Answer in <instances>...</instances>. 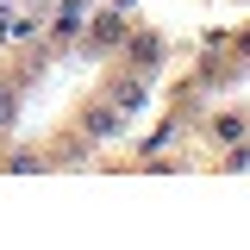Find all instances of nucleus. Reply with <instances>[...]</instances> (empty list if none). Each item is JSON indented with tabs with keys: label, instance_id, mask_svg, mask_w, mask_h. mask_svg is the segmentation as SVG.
Masks as SVG:
<instances>
[{
	"label": "nucleus",
	"instance_id": "nucleus-1",
	"mask_svg": "<svg viewBox=\"0 0 250 250\" xmlns=\"http://www.w3.org/2000/svg\"><path fill=\"white\" fill-rule=\"evenodd\" d=\"M156 62H163V44H156L150 31H138V38L125 31V69H138V75H150Z\"/></svg>",
	"mask_w": 250,
	"mask_h": 250
},
{
	"label": "nucleus",
	"instance_id": "nucleus-2",
	"mask_svg": "<svg viewBox=\"0 0 250 250\" xmlns=\"http://www.w3.org/2000/svg\"><path fill=\"white\" fill-rule=\"evenodd\" d=\"M125 31H131V25H125L119 6H113V13H100V19H94V31H88V50H119Z\"/></svg>",
	"mask_w": 250,
	"mask_h": 250
},
{
	"label": "nucleus",
	"instance_id": "nucleus-3",
	"mask_svg": "<svg viewBox=\"0 0 250 250\" xmlns=\"http://www.w3.org/2000/svg\"><path fill=\"white\" fill-rule=\"evenodd\" d=\"M82 131H88V138H119V131H125V113L113 106V100H106V106H88V113H82Z\"/></svg>",
	"mask_w": 250,
	"mask_h": 250
},
{
	"label": "nucleus",
	"instance_id": "nucleus-4",
	"mask_svg": "<svg viewBox=\"0 0 250 250\" xmlns=\"http://www.w3.org/2000/svg\"><path fill=\"white\" fill-rule=\"evenodd\" d=\"M82 25H88V6H82V0H62V6H57V19H50V38H57V44H69Z\"/></svg>",
	"mask_w": 250,
	"mask_h": 250
},
{
	"label": "nucleus",
	"instance_id": "nucleus-5",
	"mask_svg": "<svg viewBox=\"0 0 250 250\" xmlns=\"http://www.w3.org/2000/svg\"><path fill=\"white\" fill-rule=\"evenodd\" d=\"M106 100H113L119 113H138V106H144V82H138V69H125L119 82H113V94H106Z\"/></svg>",
	"mask_w": 250,
	"mask_h": 250
},
{
	"label": "nucleus",
	"instance_id": "nucleus-6",
	"mask_svg": "<svg viewBox=\"0 0 250 250\" xmlns=\"http://www.w3.org/2000/svg\"><path fill=\"white\" fill-rule=\"evenodd\" d=\"M207 131H213V144H238V138L250 131V119H244V113H219Z\"/></svg>",
	"mask_w": 250,
	"mask_h": 250
},
{
	"label": "nucleus",
	"instance_id": "nucleus-7",
	"mask_svg": "<svg viewBox=\"0 0 250 250\" xmlns=\"http://www.w3.org/2000/svg\"><path fill=\"white\" fill-rule=\"evenodd\" d=\"M13 119H19V94L0 88V131H13Z\"/></svg>",
	"mask_w": 250,
	"mask_h": 250
},
{
	"label": "nucleus",
	"instance_id": "nucleus-8",
	"mask_svg": "<svg viewBox=\"0 0 250 250\" xmlns=\"http://www.w3.org/2000/svg\"><path fill=\"white\" fill-rule=\"evenodd\" d=\"M6 169H13V175H44V163H38V156H13Z\"/></svg>",
	"mask_w": 250,
	"mask_h": 250
},
{
	"label": "nucleus",
	"instance_id": "nucleus-9",
	"mask_svg": "<svg viewBox=\"0 0 250 250\" xmlns=\"http://www.w3.org/2000/svg\"><path fill=\"white\" fill-rule=\"evenodd\" d=\"M6 38H38V19H6Z\"/></svg>",
	"mask_w": 250,
	"mask_h": 250
},
{
	"label": "nucleus",
	"instance_id": "nucleus-10",
	"mask_svg": "<svg viewBox=\"0 0 250 250\" xmlns=\"http://www.w3.org/2000/svg\"><path fill=\"white\" fill-rule=\"evenodd\" d=\"M238 50H244V57H250V31H244V38H238Z\"/></svg>",
	"mask_w": 250,
	"mask_h": 250
}]
</instances>
